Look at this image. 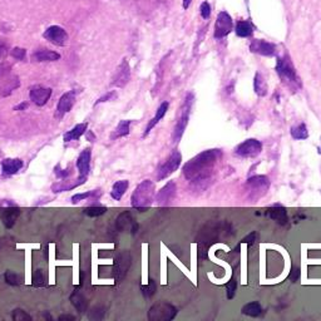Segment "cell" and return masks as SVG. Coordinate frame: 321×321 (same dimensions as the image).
I'll use <instances>...</instances> for the list:
<instances>
[{
    "label": "cell",
    "instance_id": "obj_1",
    "mask_svg": "<svg viewBox=\"0 0 321 321\" xmlns=\"http://www.w3.org/2000/svg\"><path fill=\"white\" fill-rule=\"evenodd\" d=\"M222 157L221 150H207L198 153L184 166V176L187 181L201 185L209 181L215 166Z\"/></svg>",
    "mask_w": 321,
    "mask_h": 321
},
{
    "label": "cell",
    "instance_id": "obj_2",
    "mask_svg": "<svg viewBox=\"0 0 321 321\" xmlns=\"http://www.w3.org/2000/svg\"><path fill=\"white\" fill-rule=\"evenodd\" d=\"M276 73L280 77L281 81L291 88L293 91H299L301 88V81H300L296 69L294 67L293 62H291L289 55H283V57H278L276 60Z\"/></svg>",
    "mask_w": 321,
    "mask_h": 321
},
{
    "label": "cell",
    "instance_id": "obj_3",
    "mask_svg": "<svg viewBox=\"0 0 321 321\" xmlns=\"http://www.w3.org/2000/svg\"><path fill=\"white\" fill-rule=\"evenodd\" d=\"M156 196V186L151 180H143L139 185L137 186L134 192L132 193L131 205L134 208L145 211L148 208L152 202L155 201Z\"/></svg>",
    "mask_w": 321,
    "mask_h": 321
},
{
    "label": "cell",
    "instance_id": "obj_4",
    "mask_svg": "<svg viewBox=\"0 0 321 321\" xmlns=\"http://www.w3.org/2000/svg\"><path fill=\"white\" fill-rule=\"evenodd\" d=\"M20 87L19 77L13 73L9 63L0 64V97H9Z\"/></svg>",
    "mask_w": 321,
    "mask_h": 321
},
{
    "label": "cell",
    "instance_id": "obj_5",
    "mask_svg": "<svg viewBox=\"0 0 321 321\" xmlns=\"http://www.w3.org/2000/svg\"><path fill=\"white\" fill-rule=\"evenodd\" d=\"M193 102H195V95H193V93H188V94L186 95L184 104H182V107H181V113H180L179 119H177V123H176V126H174L173 133H172V140H173L174 143L180 142V139H181L182 136H184L186 127H187V124H188V119H190L191 110H192Z\"/></svg>",
    "mask_w": 321,
    "mask_h": 321
},
{
    "label": "cell",
    "instance_id": "obj_6",
    "mask_svg": "<svg viewBox=\"0 0 321 321\" xmlns=\"http://www.w3.org/2000/svg\"><path fill=\"white\" fill-rule=\"evenodd\" d=\"M177 309L169 304L158 302L153 305L148 311V320L150 321H171L176 317Z\"/></svg>",
    "mask_w": 321,
    "mask_h": 321
},
{
    "label": "cell",
    "instance_id": "obj_7",
    "mask_svg": "<svg viewBox=\"0 0 321 321\" xmlns=\"http://www.w3.org/2000/svg\"><path fill=\"white\" fill-rule=\"evenodd\" d=\"M182 162V156L179 151H173V152L169 155V157L167 158L163 163H161L157 168V181H162V180L167 179L168 176H171L174 171L179 169V167L181 166Z\"/></svg>",
    "mask_w": 321,
    "mask_h": 321
},
{
    "label": "cell",
    "instance_id": "obj_8",
    "mask_svg": "<svg viewBox=\"0 0 321 321\" xmlns=\"http://www.w3.org/2000/svg\"><path fill=\"white\" fill-rule=\"evenodd\" d=\"M262 152V143L260 140L250 138L240 143L235 148V155L241 158H254Z\"/></svg>",
    "mask_w": 321,
    "mask_h": 321
},
{
    "label": "cell",
    "instance_id": "obj_9",
    "mask_svg": "<svg viewBox=\"0 0 321 321\" xmlns=\"http://www.w3.org/2000/svg\"><path fill=\"white\" fill-rule=\"evenodd\" d=\"M246 187L250 192L251 200H255V198L261 197L266 193V191L270 187V181L266 176H254L247 180Z\"/></svg>",
    "mask_w": 321,
    "mask_h": 321
},
{
    "label": "cell",
    "instance_id": "obj_10",
    "mask_svg": "<svg viewBox=\"0 0 321 321\" xmlns=\"http://www.w3.org/2000/svg\"><path fill=\"white\" fill-rule=\"evenodd\" d=\"M233 29V22L232 18L227 12L219 13L215 24V38L222 39L227 37L232 31Z\"/></svg>",
    "mask_w": 321,
    "mask_h": 321
},
{
    "label": "cell",
    "instance_id": "obj_11",
    "mask_svg": "<svg viewBox=\"0 0 321 321\" xmlns=\"http://www.w3.org/2000/svg\"><path fill=\"white\" fill-rule=\"evenodd\" d=\"M43 37L46 38V41L49 42V43L58 47H64L68 42L67 31L58 25L49 26V28L44 31Z\"/></svg>",
    "mask_w": 321,
    "mask_h": 321
},
{
    "label": "cell",
    "instance_id": "obj_12",
    "mask_svg": "<svg viewBox=\"0 0 321 321\" xmlns=\"http://www.w3.org/2000/svg\"><path fill=\"white\" fill-rule=\"evenodd\" d=\"M177 193V186L176 182L169 181L168 184L161 188L160 192L156 196V202L160 206H169L172 201L174 200Z\"/></svg>",
    "mask_w": 321,
    "mask_h": 321
},
{
    "label": "cell",
    "instance_id": "obj_13",
    "mask_svg": "<svg viewBox=\"0 0 321 321\" xmlns=\"http://www.w3.org/2000/svg\"><path fill=\"white\" fill-rule=\"evenodd\" d=\"M76 104V92L70 91L65 94H63L60 97L59 102H58L57 111H55V118L62 119L67 113H69L73 108V105Z\"/></svg>",
    "mask_w": 321,
    "mask_h": 321
},
{
    "label": "cell",
    "instance_id": "obj_14",
    "mask_svg": "<svg viewBox=\"0 0 321 321\" xmlns=\"http://www.w3.org/2000/svg\"><path fill=\"white\" fill-rule=\"evenodd\" d=\"M4 206L5 207L0 209V219H2L3 224H4L7 229H12L15 225V222H17L18 217H19L20 209L14 203H9V205Z\"/></svg>",
    "mask_w": 321,
    "mask_h": 321
},
{
    "label": "cell",
    "instance_id": "obj_15",
    "mask_svg": "<svg viewBox=\"0 0 321 321\" xmlns=\"http://www.w3.org/2000/svg\"><path fill=\"white\" fill-rule=\"evenodd\" d=\"M250 50L264 57H274L276 54V46L274 43L264 41V39H254L250 43Z\"/></svg>",
    "mask_w": 321,
    "mask_h": 321
},
{
    "label": "cell",
    "instance_id": "obj_16",
    "mask_svg": "<svg viewBox=\"0 0 321 321\" xmlns=\"http://www.w3.org/2000/svg\"><path fill=\"white\" fill-rule=\"evenodd\" d=\"M50 95H52V89L50 88H44V87L35 86L30 89L29 92V97L30 100L38 107H43L47 104V102L49 100Z\"/></svg>",
    "mask_w": 321,
    "mask_h": 321
},
{
    "label": "cell",
    "instance_id": "obj_17",
    "mask_svg": "<svg viewBox=\"0 0 321 321\" xmlns=\"http://www.w3.org/2000/svg\"><path fill=\"white\" fill-rule=\"evenodd\" d=\"M91 157H92V151L91 148H86L81 152V155L78 156V160H77V168H78L79 177H83L87 179L91 172Z\"/></svg>",
    "mask_w": 321,
    "mask_h": 321
},
{
    "label": "cell",
    "instance_id": "obj_18",
    "mask_svg": "<svg viewBox=\"0 0 321 321\" xmlns=\"http://www.w3.org/2000/svg\"><path fill=\"white\" fill-rule=\"evenodd\" d=\"M129 79H131V68H129V64H128V62H127V59H123V62L119 64L118 69H117L112 84L113 86L122 88V87H124L127 83H128Z\"/></svg>",
    "mask_w": 321,
    "mask_h": 321
},
{
    "label": "cell",
    "instance_id": "obj_19",
    "mask_svg": "<svg viewBox=\"0 0 321 321\" xmlns=\"http://www.w3.org/2000/svg\"><path fill=\"white\" fill-rule=\"evenodd\" d=\"M129 265H131V256L128 253H123L117 256L115 260V277L117 280H122L123 276L127 274Z\"/></svg>",
    "mask_w": 321,
    "mask_h": 321
},
{
    "label": "cell",
    "instance_id": "obj_20",
    "mask_svg": "<svg viewBox=\"0 0 321 321\" xmlns=\"http://www.w3.org/2000/svg\"><path fill=\"white\" fill-rule=\"evenodd\" d=\"M116 226L119 231H128L131 230L132 233L137 232V222L134 221V219L132 217V215L129 212H123L118 216L116 221Z\"/></svg>",
    "mask_w": 321,
    "mask_h": 321
},
{
    "label": "cell",
    "instance_id": "obj_21",
    "mask_svg": "<svg viewBox=\"0 0 321 321\" xmlns=\"http://www.w3.org/2000/svg\"><path fill=\"white\" fill-rule=\"evenodd\" d=\"M24 163L20 158H5L2 161V173L4 176H13L23 168Z\"/></svg>",
    "mask_w": 321,
    "mask_h": 321
},
{
    "label": "cell",
    "instance_id": "obj_22",
    "mask_svg": "<svg viewBox=\"0 0 321 321\" xmlns=\"http://www.w3.org/2000/svg\"><path fill=\"white\" fill-rule=\"evenodd\" d=\"M265 213H266L267 217H270V219L274 220V221L278 222V224H288V212H286V208L283 206L278 205V203L269 207V208L265 211Z\"/></svg>",
    "mask_w": 321,
    "mask_h": 321
},
{
    "label": "cell",
    "instance_id": "obj_23",
    "mask_svg": "<svg viewBox=\"0 0 321 321\" xmlns=\"http://www.w3.org/2000/svg\"><path fill=\"white\" fill-rule=\"evenodd\" d=\"M87 181V179H83V177H78L76 181H68L67 179L64 181H59L57 184L52 185V191L54 193H60V192H67V191H72L74 188L79 187Z\"/></svg>",
    "mask_w": 321,
    "mask_h": 321
},
{
    "label": "cell",
    "instance_id": "obj_24",
    "mask_svg": "<svg viewBox=\"0 0 321 321\" xmlns=\"http://www.w3.org/2000/svg\"><path fill=\"white\" fill-rule=\"evenodd\" d=\"M168 107H169V103H168V102H163V103H161V105H160V107H158L157 112H156V116L153 117V118L151 119L150 122H148L147 127H146L145 132H143V134H142V137H143V138L147 137L148 134H150V132L152 131V129L155 128L156 126H157L158 122H160L161 119L163 118L164 116H166L167 111H168Z\"/></svg>",
    "mask_w": 321,
    "mask_h": 321
},
{
    "label": "cell",
    "instance_id": "obj_25",
    "mask_svg": "<svg viewBox=\"0 0 321 321\" xmlns=\"http://www.w3.org/2000/svg\"><path fill=\"white\" fill-rule=\"evenodd\" d=\"M31 59L34 62H55V60L60 59V54L57 52H52V50H38V52L33 53Z\"/></svg>",
    "mask_w": 321,
    "mask_h": 321
},
{
    "label": "cell",
    "instance_id": "obj_26",
    "mask_svg": "<svg viewBox=\"0 0 321 321\" xmlns=\"http://www.w3.org/2000/svg\"><path fill=\"white\" fill-rule=\"evenodd\" d=\"M254 24L250 20H240L235 26L236 35L240 38H248L254 34Z\"/></svg>",
    "mask_w": 321,
    "mask_h": 321
},
{
    "label": "cell",
    "instance_id": "obj_27",
    "mask_svg": "<svg viewBox=\"0 0 321 321\" xmlns=\"http://www.w3.org/2000/svg\"><path fill=\"white\" fill-rule=\"evenodd\" d=\"M87 128H88V123L77 124L76 127H73L70 131H68L67 133L64 134L63 139H64V142H70V140L79 139V138H81L84 133H86Z\"/></svg>",
    "mask_w": 321,
    "mask_h": 321
},
{
    "label": "cell",
    "instance_id": "obj_28",
    "mask_svg": "<svg viewBox=\"0 0 321 321\" xmlns=\"http://www.w3.org/2000/svg\"><path fill=\"white\" fill-rule=\"evenodd\" d=\"M129 182L127 180H121V181H117L115 185L112 186V191H111V196H112L113 200L121 201L123 195L126 193V191L128 190Z\"/></svg>",
    "mask_w": 321,
    "mask_h": 321
},
{
    "label": "cell",
    "instance_id": "obj_29",
    "mask_svg": "<svg viewBox=\"0 0 321 321\" xmlns=\"http://www.w3.org/2000/svg\"><path fill=\"white\" fill-rule=\"evenodd\" d=\"M131 123L132 121H121L118 123V126L116 127L115 131L111 134V139L117 140L122 137H126L129 134V131H131Z\"/></svg>",
    "mask_w": 321,
    "mask_h": 321
},
{
    "label": "cell",
    "instance_id": "obj_30",
    "mask_svg": "<svg viewBox=\"0 0 321 321\" xmlns=\"http://www.w3.org/2000/svg\"><path fill=\"white\" fill-rule=\"evenodd\" d=\"M161 0H136V4L139 13L142 14L148 15L153 12V10L157 9V7L160 5Z\"/></svg>",
    "mask_w": 321,
    "mask_h": 321
},
{
    "label": "cell",
    "instance_id": "obj_31",
    "mask_svg": "<svg viewBox=\"0 0 321 321\" xmlns=\"http://www.w3.org/2000/svg\"><path fill=\"white\" fill-rule=\"evenodd\" d=\"M254 89L259 97H265L267 94V83L265 81L264 76L260 73H256L254 79Z\"/></svg>",
    "mask_w": 321,
    "mask_h": 321
},
{
    "label": "cell",
    "instance_id": "obj_32",
    "mask_svg": "<svg viewBox=\"0 0 321 321\" xmlns=\"http://www.w3.org/2000/svg\"><path fill=\"white\" fill-rule=\"evenodd\" d=\"M70 301L73 304V306L78 310L79 312H86L87 306H88V302H87L86 298L82 295L79 291H74L70 296Z\"/></svg>",
    "mask_w": 321,
    "mask_h": 321
},
{
    "label": "cell",
    "instance_id": "obj_33",
    "mask_svg": "<svg viewBox=\"0 0 321 321\" xmlns=\"http://www.w3.org/2000/svg\"><path fill=\"white\" fill-rule=\"evenodd\" d=\"M290 133L294 139H306L309 137V131L305 123H298L294 124L290 128Z\"/></svg>",
    "mask_w": 321,
    "mask_h": 321
},
{
    "label": "cell",
    "instance_id": "obj_34",
    "mask_svg": "<svg viewBox=\"0 0 321 321\" xmlns=\"http://www.w3.org/2000/svg\"><path fill=\"white\" fill-rule=\"evenodd\" d=\"M242 312L245 315H247V316L256 317L262 314V307L259 302H250V304H246L242 307Z\"/></svg>",
    "mask_w": 321,
    "mask_h": 321
},
{
    "label": "cell",
    "instance_id": "obj_35",
    "mask_svg": "<svg viewBox=\"0 0 321 321\" xmlns=\"http://www.w3.org/2000/svg\"><path fill=\"white\" fill-rule=\"evenodd\" d=\"M84 215L89 217H99L102 215H104L107 212V208L105 207H100V206H91V207H86L83 209Z\"/></svg>",
    "mask_w": 321,
    "mask_h": 321
},
{
    "label": "cell",
    "instance_id": "obj_36",
    "mask_svg": "<svg viewBox=\"0 0 321 321\" xmlns=\"http://www.w3.org/2000/svg\"><path fill=\"white\" fill-rule=\"evenodd\" d=\"M4 277H5V281H7V283H9V285H12V286H19L20 283L23 282V277L19 274H17V272L7 271L5 272Z\"/></svg>",
    "mask_w": 321,
    "mask_h": 321
},
{
    "label": "cell",
    "instance_id": "obj_37",
    "mask_svg": "<svg viewBox=\"0 0 321 321\" xmlns=\"http://www.w3.org/2000/svg\"><path fill=\"white\" fill-rule=\"evenodd\" d=\"M99 190L97 191H88V192H83V193H77L72 197V202L73 203H78L79 201H83L87 200V198H91V197H97L99 195Z\"/></svg>",
    "mask_w": 321,
    "mask_h": 321
},
{
    "label": "cell",
    "instance_id": "obj_38",
    "mask_svg": "<svg viewBox=\"0 0 321 321\" xmlns=\"http://www.w3.org/2000/svg\"><path fill=\"white\" fill-rule=\"evenodd\" d=\"M140 290H142L143 295H145L146 298H151V296L156 293V290H157V286H156L155 281L150 280V282H148L147 285H143L142 288H140Z\"/></svg>",
    "mask_w": 321,
    "mask_h": 321
},
{
    "label": "cell",
    "instance_id": "obj_39",
    "mask_svg": "<svg viewBox=\"0 0 321 321\" xmlns=\"http://www.w3.org/2000/svg\"><path fill=\"white\" fill-rule=\"evenodd\" d=\"M12 316H13V320H15V321H25V320L30 321L31 320V316H29L25 311H23V310H20V309H15L14 311H13Z\"/></svg>",
    "mask_w": 321,
    "mask_h": 321
},
{
    "label": "cell",
    "instance_id": "obj_40",
    "mask_svg": "<svg viewBox=\"0 0 321 321\" xmlns=\"http://www.w3.org/2000/svg\"><path fill=\"white\" fill-rule=\"evenodd\" d=\"M25 55H26V50L23 49V48L15 47L14 49H12V57L15 58L17 60H19V62H23V60L25 59Z\"/></svg>",
    "mask_w": 321,
    "mask_h": 321
},
{
    "label": "cell",
    "instance_id": "obj_41",
    "mask_svg": "<svg viewBox=\"0 0 321 321\" xmlns=\"http://www.w3.org/2000/svg\"><path fill=\"white\" fill-rule=\"evenodd\" d=\"M33 285L34 286H44L46 281H44V275L42 270H37L33 277Z\"/></svg>",
    "mask_w": 321,
    "mask_h": 321
},
{
    "label": "cell",
    "instance_id": "obj_42",
    "mask_svg": "<svg viewBox=\"0 0 321 321\" xmlns=\"http://www.w3.org/2000/svg\"><path fill=\"white\" fill-rule=\"evenodd\" d=\"M115 98H117V92H116V91L108 92L107 94L102 95V97H100L99 99H98L97 102L94 103V107H95V105L100 104V103H104V102H110V100H113V99H115Z\"/></svg>",
    "mask_w": 321,
    "mask_h": 321
},
{
    "label": "cell",
    "instance_id": "obj_43",
    "mask_svg": "<svg viewBox=\"0 0 321 321\" xmlns=\"http://www.w3.org/2000/svg\"><path fill=\"white\" fill-rule=\"evenodd\" d=\"M54 173L58 179L65 180V179H68L69 174H70V171H69V169H62L60 164H57V166L54 167Z\"/></svg>",
    "mask_w": 321,
    "mask_h": 321
},
{
    "label": "cell",
    "instance_id": "obj_44",
    "mask_svg": "<svg viewBox=\"0 0 321 321\" xmlns=\"http://www.w3.org/2000/svg\"><path fill=\"white\" fill-rule=\"evenodd\" d=\"M201 10V15H202L203 19H208L211 17V5L208 4L207 2H203L200 7Z\"/></svg>",
    "mask_w": 321,
    "mask_h": 321
},
{
    "label": "cell",
    "instance_id": "obj_45",
    "mask_svg": "<svg viewBox=\"0 0 321 321\" xmlns=\"http://www.w3.org/2000/svg\"><path fill=\"white\" fill-rule=\"evenodd\" d=\"M226 290H227V298L232 299L233 296H235V293H236V281H235V278H232V280L227 282Z\"/></svg>",
    "mask_w": 321,
    "mask_h": 321
},
{
    "label": "cell",
    "instance_id": "obj_46",
    "mask_svg": "<svg viewBox=\"0 0 321 321\" xmlns=\"http://www.w3.org/2000/svg\"><path fill=\"white\" fill-rule=\"evenodd\" d=\"M8 54V43L0 39V60L4 59Z\"/></svg>",
    "mask_w": 321,
    "mask_h": 321
},
{
    "label": "cell",
    "instance_id": "obj_47",
    "mask_svg": "<svg viewBox=\"0 0 321 321\" xmlns=\"http://www.w3.org/2000/svg\"><path fill=\"white\" fill-rule=\"evenodd\" d=\"M255 238H256V233L253 232V233H250V235H248L247 237L243 238L242 242L243 243H251V245H253V243L255 242Z\"/></svg>",
    "mask_w": 321,
    "mask_h": 321
},
{
    "label": "cell",
    "instance_id": "obj_48",
    "mask_svg": "<svg viewBox=\"0 0 321 321\" xmlns=\"http://www.w3.org/2000/svg\"><path fill=\"white\" fill-rule=\"evenodd\" d=\"M28 107H29V103L22 102L20 104H18L17 107H14V111H25V110H28Z\"/></svg>",
    "mask_w": 321,
    "mask_h": 321
},
{
    "label": "cell",
    "instance_id": "obj_49",
    "mask_svg": "<svg viewBox=\"0 0 321 321\" xmlns=\"http://www.w3.org/2000/svg\"><path fill=\"white\" fill-rule=\"evenodd\" d=\"M59 320H70V321H74L76 320V317L72 316V315H62V316H59Z\"/></svg>",
    "mask_w": 321,
    "mask_h": 321
},
{
    "label": "cell",
    "instance_id": "obj_50",
    "mask_svg": "<svg viewBox=\"0 0 321 321\" xmlns=\"http://www.w3.org/2000/svg\"><path fill=\"white\" fill-rule=\"evenodd\" d=\"M191 3H192V0H184V9H188Z\"/></svg>",
    "mask_w": 321,
    "mask_h": 321
},
{
    "label": "cell",
    "instance_id": "obj_51",
    "mask_svg": "<svg viewBox=\"0 0 321 321\" xmlns=\"http://www.w3.org/2000/svg\"><path fill=\"white\" fill-rule=\"evenodd\" d=\"M293 274H294V276H293V281H296V278H298V276H299V270L298 269H295L293 271Z\"/></svg>",
    "mask_w": 321,
    "mask_h": 321
},
{
    "label": "cell",
    "instance_id": "obj_52",
    "mask_svg": "<svg viewBox=\"0 0 321 321\" xmlns=\"http://www.w3.org/2000/svg\"><path fill=\"white\" fill-rule=\"evenodd\" d=\"M320 140H321V138H320ZM317 153H319V155H321V146H320V147H317Z\"/></svg>",
    "mask_w": 321,
    "mask_h": 321
}]
</instances>
